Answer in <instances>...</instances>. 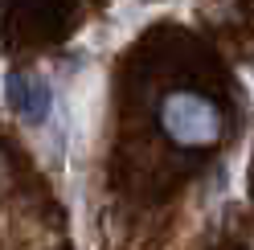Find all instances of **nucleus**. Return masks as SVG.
I'll return each instance as SVG.
<instances>
[{
    "label": "nucleus",
    "mask_w": 254,
    "mask_h": 250,
    "mask_svg": "<svg viewBox=\"0 0 254 250\" xmlns=\"http://www.w3.org/2000/svg\"><path fill=\"white\" fill-rule=\"evenodd\" d=\"M221 107L201 90H172L160 99V131L177 148H213L221 139Z\"/></svg>",
    "instance_id": "obj_1"
}]
</instances>
